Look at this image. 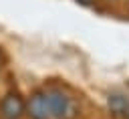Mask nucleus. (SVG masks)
I'll return each mask as SVG.
<instances>
[{
    "label": "nucleus",
    "instance_id": "nucleus-1",
    "mask_svg": "<svg viewBox=\"0 0 129 119\" xmlns=\"http://www.w3.org/2000/svg\"><path fill=\"white\" fill-rule=\"evenodd\" d=\"M44 97H46V107H48L50 119H75L79 115L77 103L62 91H46Z\"/></svg>",
    "mask_w": 129,
    "mask_h": 119
},
{
    "label": "nucleus",
    "instance_id": "nucleus-3",
    "mask_svg": "<svg viewBox=\"0 0 129 119\" xmlns=\"http://www.w3.org/2000/svg\"><path fill=\"white\" fill-rule=\"evenodd\" d=\"M26 111L32 119H50L48 115V107H46V97L44 93H34L26 105Z\"/></svg>",
    "mask_w": 129,
    "mask_h": 119
},
{
    "label": "nucleus",
    "instance_id": "nucleus-2",
    "mask_svg": "<svg viewBox=\"0 0 129 119\" xmlns=\"http://www.w3.org/2000/svg\"><path fill=\"white\" fill-rule=\"evenodd\" d=\"M24 111H26V105L16 93H8L0 101V117L2 119H20L24 115Z\"/></svg>",
    "mask_w": 129,
    "mask_h": 119
},
{
    "label": "nucleus",
    "instance_id": "nucleus-4",
    "mask_svg": "<svg viewBox=\"0 0 129 119\" xmlns=\"http://www.w3.org/2000/svg\"><path fill=\"white\" fill-rule=\"evenodd\" d=\"M109 109L113 115L121 117V119H129V99L123 95H113L109 97Z\"/></svg>",
    "mask_w": 129,
    "mask_h": 119
},
{
    "label": "nucleus",
    "instance_id": "nucleus-5",
    "mask_svg": "<svg viewBox=\"0 0 129 119\" xmlns=\"http://www.w3.org/2000/svg\"><path fill=\"white\" fill-rule=\"evenodd\" d=\"M77 2H81V4H85V6H87V4H93V0H77Z\"/></svg>",
    "mask_w": 129,
    "mask_h": 119
}]
</instances>
